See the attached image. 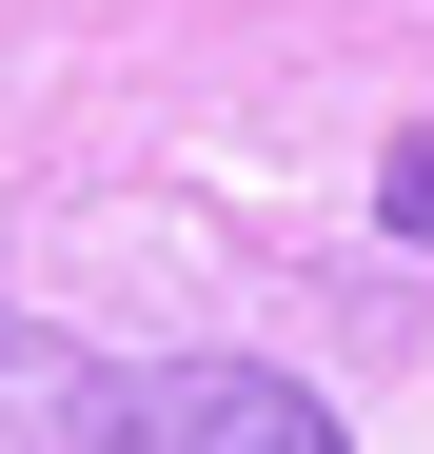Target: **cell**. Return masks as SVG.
Instances as JSON below:
<instances>
[{"label":"cell","instance_id":"obj_3","mask_svg":"<svg viewBox=\"0 0 434 454\" xmlns=\"http://www.w3.org/2000/svg\"><path fill=\"white\" fill-rule=\"evenodd\" d=\"M376 217H395V238H434V138H395V178H376Z\"/></svg>","mask_w":434,"mask_h":454},{"label":"cell","instance_id":"obj_1","mask_svg":"<svg viewBox=\"0 0 434 454\" xmlns=\"http://www.w3.org/2000/svg\"><path fill=\"white\" fill-rule=\"evenodd\" d=\"M99 454H336V415L257 356H159V375H99Z\"/></svg>","mask_w":434,"mask_h":454},{"label":"cell","instance_id":"obj_2","mask_svg":"<svg viewBox=\"0 0 434 454\" xmlns=\"http://www.w3.org/2000/svg\"><path fill=\"white\" fill-rule=\"evenodd\" d=\"M0 415H59V434H99V356H59V336H20V317H0Z\"/></svg>","mask_w":434,"mask_h":454}]
</instances>
